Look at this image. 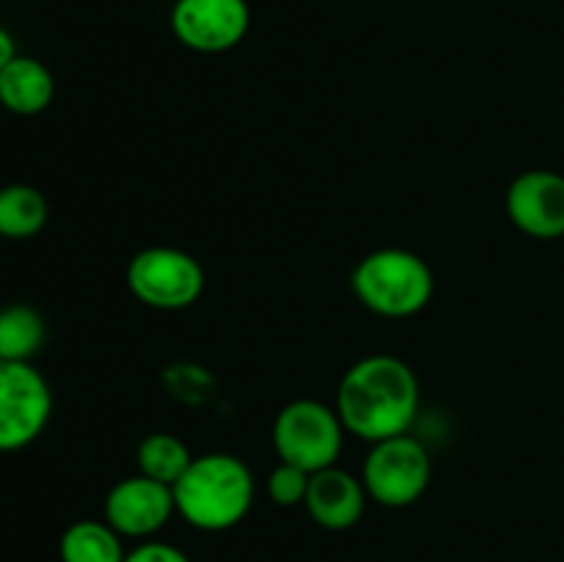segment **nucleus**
Here are the masks:
<instances>
[{
  "instance_id": "obj_1",
  "label": "nucleus",
  "mask_w": 564,
  "mask_h": 562,
  "mask_svg": "<svg viewBox=\"0 0 564 562\" xmlns=\"http://www.w3.org/2000/svg\"><path fill=\"white\" fill-rule=\"evenodd\" d=\"M422 406V386L411 364L375 353L352 364L336 389V411L350 435L378 444L411 433Z\"/></svg>"
},
{
  "instance_id": "obj_2",
  "label": "nucleus",
  "mask_w": 564,
  "mask_h": 562,
  "mask_svg": "<svg viewBox=\"0 0 564 562\" xmlns=\"http://www.w3.org/2000/svg\"><path fill=\"white\" fill-rule=\"evenodd\" d=\"M257 483L242 457L207 452L193 457L191 468L174 485L176 512L202 532H224L248 516Z\"/></svg>"
},
{
  "instance_id": "obj_3",
  "label": "nucleus",
  "mask_w": 564,
  "mask_h": 562,
  "mask_svg": "<svg viewBox=\"0 0 564 562\" xmlns=\"http://www.w3.org/2000/svg\"><path fill=\"white\" fill-rule=\"evenodd\" d=\"M352 295L367 312L386 320H405L427 309L435 275L427 259L408 248H378L358 259L350 273Z\"/></svg>"
},
{
  "instance_id": "obj_4",
  "label": "nucleus",
  "mask_w": 564,
  "mask_h": 562,
  "mask_svg": "<svg viewBox=\"0 0 564 562\" xmlns=\"http://www.w3.org/2000/svg\"><path fill=\"white\" fill-rule=\"evenodd\" d=\"M345 433L336 406L303 397L286 402L275 413L273 450L281 463H292L314 474L336 466L345 446Z\"/></svg>"
},
{
  "instance_id": "obj_5",
  "label": "nucleus",
  "mask_w": 564,
  "mask_h": 562,
  "mask_svg": "<svg viewBox=\"0 0 564 562\" xmlns=\"http://www.w3.org/2000/svg\"><path fill=\"white\" fill-rule=\"evenodd\" d=\"M127 287L143 306L182 312L198 303L207 275L193 253L174 246H149L127 264Z\"/></svg>"
},
{
  "instance_id": "obj_6",
  "label": "nucleus",
  "mask_w": 564,
  "mask_h": 562,
  "mask_svg": "<svg viewBox=\"0 0 564 562\" xmlns=\"http://www.w3.org/2000/svg\"><path fill=\"white\" fill-rule=\"evenodd\" d=\"M369 499L383 507L416 505L433 479V457L416 435H394L369 446L361 468Z\"/></svg>"
},
{
  "instance_id": "obj_7",
  "label": "nucleus",
  "mask_w": 564,
  "mask_h": 562,
  "mask_svg": "<svg viewBox=\"0 0 564 562\" xmlns=\"http://www.w3.org/2000/svg\"><path fill=\"white\" fill-rule=\"evenodd\" d=\"M53 417L47 378L28 361H0V452L31 446Z\"/></svg>"
},
{
  "instance_id": "obj_8",
  "label": "nucleus",
  "mask_w": 564,
  "mask_h": 562,
  "mask_svg": "<svg viewBox=\"0 0 564 562\" xmlns=\"http://www.w3.org/2000/svg\"><path fill=\"white\" fill-rule=\"evenodd\" d=\"M248 0H176L171 9V31L193 53H229L248 36Z\"/></svg>"
},
{
  "instance_id": "obj_9",
  "label": "nucleus",
  "mask_w": 564,
  "mask_h": 562,
  "mask_svg": "<svg viewBox=\"0 0 564 562\" xmlns=\"http://www.w3.org/2000/svg\"><path fill=\"white\" fill-rule=\"evenodd\" d=\"M174 512V488L141 472L119 479L105 496V521L121 538H152L171 521Z\"/></svg>"
},
{
  "instance_id": "obj_10",
  "label": "nucleus",
  "mask_w": 564,
  "mask_h": 562,
  "mask_svg": "<svg viewBox=\"0 0 564 562\" xmlns=\"http://www.w3.org/2000/svg\"><path fill=\"white\" fill-rule=\"evenodd\" d=\"M507 215L527 237L556 240L564 237V176L532 169L518 174L507 187Z\"/></svg>"
},
{
  "instance_id": "obj_11",
  "label": "nucleus",
  "mask_w": 564,
  "mask_h": 562,
  "mask_svg": "<svg viewBox=\"0 0 564 562\" xmlns=\"http://www.w3.org/2000/svg\"><path fill=\"white\" fill-rule=\"evenodd\" d=\"M367 499L369 494L361 477L339 466H328L312 474L303 507L317 527L330 529V532H345L361 521Z\"/></svg>"
},
{
  "instance_id": "obj_12",
  "label": "nucleus",
  "mask_w": 564,
  "mask_h": 562,
  "mask_svg": "<svg viewBox=\"0 0 564 562\" xmlns=\"http://www.w3.org/2000/svg\"><path fill=\"white\" fill-rule=\"evenodd\" d=\"M55 97L53 72L31 55H17L0 72V105L17 116H36Z\"/></svg>"
},
{
  "instance_id": "obj_13",
  "label": "nucleus",
  "mask_w": 564,
  "mask_h": 562,
  "mask_svg": "<svg viewBox=\"0 0 564 562\" xmlns=\"http://www.w3.org/2000/svg\"><path fill=\"white\" fill-rule=\"evenodd\" d=\"M61 562H124L121 534L108 521H75L64 529L58 543Z\"/></svg>"
},
{
  "instance_id": "obj_14",
  "label": "nucleus",
  "mask_w": 564,
  "mask_h": 562,
  "mask_svg": "<svg viewBox=\"0 0 564 562\" xmlns=\"http://www.w3.org/2000/svg\"><path fill=\"white\" fill-rule=\"evenodd\" d=\"M50 218V204L44 193L33 185L0 187V237L28 240L44 229Z\"/></svg>"
},
{
  "instance_id": "obj_15",
  "label": "nucleus",
  "mask_w": 564,
  "mask_h": 562,
  "mask_svg": "<svg viewBox=\"0 0 564 562\" xmlns=\"http://www.w3.org/2000/svg\"><path fill=\"white\" fill-rule=\"evenodd\" d=\"M47 325L33 306L11 303L0 309V361H28L42 350Z\"/></svg>"
},
{
  "instance_id": "obj_16",
  "label": "nucleus",
  "mask_w": 564,
  "mask_h": 562,
  "mask_svg": "<svg viewBox=\"0 0 564 562\" xmlns=\"http://www.w3.org/2000/svg\"><path fill=\"white\" fill-rule=\"evenodd\" d=\"M138 472L147 477L158 479L174 488L182 479V474L191 468L193 452L180 435L174 433H149L147 439L138 444Z\"/></svg>"
},
{
  "instance_id": "obj_17",
  "label": "nucleus",
  "mask_w": 564,
  "mask_h": 562,
  "mask_svg": "<svg viewBox=\"0 0 564 562\" xmlns=\"http://www.w3.org/2000/svg\"><path fill=\"white\" fill-rule=\"evenodd\" d=\"M308 483H312V474L306 468L279 461V466L268 477V496L279 507H297L306 501Z\"/></svg>"
},
{
  "instance_id": "obj_18",
  "label": "nucleus",
  "mask_w": 564,
  "mask_h": 562,
  "mask_svg": "<svg viewBox=\"0 0 564 562\" xmlns=\"http://www.w3.org/2000/svg\"><path fill=\"white\" fill-rule=\"evenodd\" d=\"M124 562H191V556L163 540H143L141 545L127 551Z\"/></svg>"
},
{
  "instance_id": "obj_19",
  "label": "nucleus",
  "mask_w": 564,
  "mask_h": 562,
  "mask_svg": "<svg viewBox=\"0 0 564 562\" xmlns=\"http://www.w3.org/2000/svg\"><path fill=\"white\" fill-rule=\"evenodd\" d=\"M14 58H17L14 36H11V33L6 31V28H0V72H3L6 66H9Z\"/></svg>"
}]
</instances>
